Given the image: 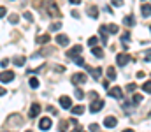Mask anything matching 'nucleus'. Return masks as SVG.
I'll return each mask as SVG.
<instances>
[{
	"label": "nucleus",
	"instance_id": "f257e3e1",
	"mask_svg": "<svg viewBox=\"0 0 151 132\" xmlns=\"http://www.w3.org/2000/svg\"><path fill=\"white\" fill-rule=\"evenodd\" d=\"M44 5H46V11H47L49 16H53V18L60 16V9H58V5H56L55 0H44Z\"/></svg>",
	"mask_w": 151,
	"mask_h": 132
},
{
	"label": "nucleus",
	"instance_id": "f03ea898",
	"mask_svg": "<svg viewBox=\"0 0 151 132\" xmlns=\"http://www.w3.org/2000/svg\"><path fill=\"white\" fill-rule=\"evenodd\" d=\"M128 62H130V55H127V53H119V55H116V63H118L119 67H125Z\"/></svg>",
	"mask_w": 151,
	"mask_h": 132
},
{
	"label": "nucleus",
	"instance_id": "7ed1b4c3",
	"mask_svg": "<svg viewBox=\"0 0 151 132\" xmlns=\"http://www.w3.org/2000/svg\"><path fill=\"white\" fill-rule=\"evenodd\" d=\"M14 79V72L12 71H4V72H0V81L2 83H9V81H12Z\"/></svg>",
	"mask_w": 151,
	"mask_h": 132
},
{
	"label": "nucleus",
	"instance_id": "20e7f679",
	"mask_svg": "<svg viewBox=\"0 0 151 132\" xmlns=\"http://www.w3.org/2000/svg\"><path fill=\"white\" fill-rule=\"evenodd\" d=\"M102 107H104V100L97 99V100H93V102H91V106H90V111H91V113H99Z\"/></svg>",
	"mask_w": 151,
	"mask_h": 132
},
{
	"label": "nucleus",
	"instance_id": "39448f33",
	"mask_svg": "<svg viewBox=\"0 0 151 132\" xmlns=\"http://www.w3.org/2000/svg\"><path fill=\"white\" fill-rule=\"evenodd\" d=\"M107 93H109V97H114V99H123V92H121V88H107Z\"/></svg>",
	"mask_w": 151,
	"mask_h": 132
},
{
	"label": "nucleus",
	"instance_id": "423d86ee",
	"mask_svg": "<svg viewBox=\"0 0 151 132\" xmlns=\"http://www.w3.org/2000/svg\"><path fill=\"white\" fill-rule=\"evenodd\" d=\"M60 106H62L63 109H70V107H72V100H70L67 95H63V97H60Z\"/></svg>",
	"mask_w": 151,
	"mask_h": 132
},
{
	"label": "nucleus",
	"instance_id": "0eeeda50",
	"mask_svg": "<svg viewBox=\"0 0 151 132\" xmlns=\"http://www.w3.org/2000/svg\"><path fill=\"white\" fill-rule=\"evenodd\" d=\"M118 125V120L114 118V116H107L106 120H104V127H107V129H114Z\"/></svg>",
	"mask_w": 151,
	"mask_h": 132
},
{
	"label": "nucleus",
	"instance_id": "6e6552de",
	"mask_svg": "<svg viewBox=\"0 0 151 132\" xmlns=\"http://www.w3.org/2000/svg\"><path fill=\"white\" fill-rule=\"evenodd\" d=\"M72 83H74V85H83V83H86V76L81 74V72H79V74H74V76H72Z\"/></svg>",
	"mask_w": 151,
	"mask_h": 132
},
{
	"label": "nucleus",
	"instance_id": "1a4fd4ad",
	"mask_svg": "<svg viewBox=\"0 0 151 132\" xmlns=\"http://www.w3.org/2000/svg\"><path fill=\"white\" fill-rule=\"evenodd\" d=\"M39 129H42V131H49V129H51V120H49V118H42V120L39 122Z\"/></svg>",
	"mask_w": 151,
	"mask_h": 132
},
{
	"label": "nucleus",
	"instance_id": "9d476101",
	"mask_svg": "<svg viewBox=\"0 0 151 132\" xmlns=\"http://www.w3.org/2000/svg\"><path fill=\"white\" fill-rule=\"evenodd\" d=\"M39 113H40V106H39V104H32L28 116H30V118H35V116H39Z\"/></svg>",
	"mask_w": 151,
	"mask_h": 132
},
{
	"label": "nucleus",
	"instance_id": "9b49d317",
	"mask_svg": "<svg viewBox=\"0 0 151 132\" xmlns=\"http://www.w3.org/2000/svg\"><path fill=\"white\" fill-rule=\"evenodd\" d=\"M81 51H83V46H76V48H72V49H69L67 56H69V58H74V56H77Z\"/></svg>",
	"mask_w": 151,
	"mask_h": 132
},
{
	"label": "nucleus",
	"instance_id": "f8f14e48",
	"mask_svg": "<svg viewBox=\"0 0 151 132\" xmlns=\"http://www.w3.org/2000/svg\"><path fill=\"white\" fill-rule=\"evenodd\" d=\"M56 44H58V46H67V44H69V37L63 35V34L56 35Z\"/></svg>",
	"mask_w": 151,
	"mask_h": 132
},
{
	"label": "nucleus",
	"instance_id": "ddd939ff",
	"mask_svg": "<svg viewBox=\"0 0 151 132\" xmlns=\"http://www.w3.org/2000/svg\"><path fill=\"white\" fill-rule=\"evenodd\" d=\"M88 14L93 18V19H97L99 18V7H95V5H91L90 9H88Z\"/></svg>",
	"mask_w": 151,
	"mask_h": 132
},
{
	"label": "nucleus",
	"instance_id": "4468645a",
	"mask_svg": "<svg viewBox=\"0 0 151 132\" xmlns=\"http://www.w3.org/2000/svg\"><path fill=\"white\" fill-rule=\"evenodd\" d=\"M25 62H27V58H25V56H16V58H12V63H14V65H18V67L25 65Z\"/></svg>",
	"mask_w": 151,
	"mask_h": 132
},
{
	"label": "nucleus",
	"instance_id": "2eb2a0df",
	"mask_svg": "<svg viewBox=\"0 0 151 132\" xmlns=\"http://www.w3.org/2000/svg\"><path fill=\"white\" fill-rule=\"evenodd\" d=\"M141 11H142V16H144V18H150L151 5H150V4H142V9H141Z\"/></svg>",
	"mask_w": 151,
	"mask_h": 132
},
{
	"label": "nucleus",
	"instance_id": "dca6fc26",
	"mask_svg": "<svg viewBox=\"0 0 151 132\" xmlns=\"http://www.w3.org/2000/svg\"><path fill=\"white\" fill-rule=\"evenodd\" d=\"M99 32H100V37H102V44H106L107 43V30H106V27H100Z\"/></svg>",
	"mask_w": 151,
	"mask_h": 132
},
{
	"label": "nucleus",
	"instance_id": "f3484780",
	"mask_svg": "<svg viewBox=\"0 0 151 132\" xmlns=\"http://www.w3.org/2000/svg\"><path fill=\"white\" fill-rule=\"evenodd\" d=\"M90 72H91V76L95 78V79H100V76H102V69H88Z\"/></svg>",
	"mask_w": 151,
	"mask_h": 132
},
{
	"label": "nucleus",
	"instance_id": "a211bd4d",
	"mask_svg": "<svg viewBox=\"0 0 151 132\" xmlns=\"http://www.w3.org/2000/svg\"><path fill=\"white\" fill-rule=\"evenodd\" d=\"M123 23H125L127 27H134V25H135V19H134V16H127V18L123 19Z\"/></svg>",
	"mask_w": 151,
	"mask_h": 132
},
{
	"label": "nucleus",
	"instance_id": "6ab92c4d",
	"mask_svg": "<svg viewBox=\"0 0 151 132\" xmlns=\"http://www.w3.org/2000/svg\"><path fill=\"white\" fill-rule=\"evenodd\" d=\"M91 53H93V55H95L97 58H100V56L104 55V51H102V48H97V46H93V48H91Z\"/></svg>",
	"mask_w": 151,
	"mask_h": 132
},
{
	"label": "nucleus",
	"instance_id": "aec40b11",
	"mask_svg": "<svg viewBox=\"0 0 151 132\" xmlns=\"http://www.w3.org/2000/svg\"><path fill=\"white\" fill-rule=\"evenodd\" d=\"M37 43H39V44L49 43V35H47V34H44V35H39V37H37Z\"/></svg>",
	"mask_w": 151,
	"mask_h": 132
},
{
	"label": "nucleus",
	"instance_id": "412c9836",
	"mask_svg": "<svg viewBox=\"0 0 151 132\" xmlns=\"http://www.w3.org/2000/svg\"><path fill=\"white\" fill-rule=\"evenodd\" d=\"M106 72H107V78H109V79H116V69H114V67H109Z\"/></svg>",
	"mask_w": 151,
	"mask_h": 132
},
{
	"label": "nucleus",
	"instance_id": "4be33fe9",
	"mask_svg": "<svg viewBox=\"0 0 151 132\" xmlns=\"http://www.w3.org/2000/svg\"><path fill=\"white\" fill-rule=\"evenodd\" d=\"M128 41H130V32H127V34H123V35H121V43H123V48H127Z\"/></svg>",
	"mask_w": 151,
	"mask_h": 132
},
{
	"label": "nucleus",
	"instance_id": "5701e85b",
	"mask_svg": "<svg viewBox=\"0 0 151 132\" xmlns=\"http://www.w3.org/2000/svg\"><path fill=\"white\" fill-rule=\"evenodd\" d=\"M83 111H84V106H76V107H72V113L74 115H83Z\"/></svg>",
	"mask_w": 151,
	"mask_h": 132
},
{
	"label": "nucleus",
	"instance_id": "b1692460",
	"mask_svg": "<svg viewBox=\"0 0 151 132\" xmlns=\"http://www.w3.org/2000/svg\"><path fill=\"white\" fill-rule=\"evenodd\" d=\"M106 30H107V34H116V32H118V27H116V25H107Z\"/></svg>",
	"mask_w": 151,
	"mask_h": 132
},
{
	"label": "nucleus",
	"instance_id": "393cba45",
	"mask_svg": "<svg viewBox=\"0 0 151 132\" xmlns=\"http://www.w3.org/2000/svg\"><path fill=\"white\" fill-rule=\"evenodd\" d=\"M30 88H39V79L37 78H30Z\"/></svg>",
	"mask_w": 151,
	"mask_h": 132
},
{
	"label": "nucleus",
	"instance_id": "a878e982",
	"mask_svg": "<svg viewBox=\"0 0 151 132\" xmlns=\"http://www.w3.org/2000/svg\"><path fill=\"white\" fill-rule=\"evenodd\" d=\"M58 131H60V132H67V122H65V120H62V122H60Z\"/></svg>",
	"mask_w": 151,
	"mask_h": 132
},
{
	"label": "nucleus",
	"instance_id": "bb28decb",
	"mask_svg": "<svg viewBox=\"0 0 151 132\" xmlns=\"http://www.w3.org/2000/svg\"><path fill=\"white\" fill-rule=\"evenodd\" d=\"M60 28H62V23H58V21H56V23H53V25L49 27V30H51V32H56V30H60Z\"/></svg>",
	"mask_w": 151,
	"mask_h": 132
},
{
	"label": "nucleus",
	"instance_id": "cd10ccee",
	"mask_svg": "<svg viewBox=\"0 0 151 132\" xmlns=\"http://www.w3.org/2000/svg\"><path fill=\"white\" fill-rule=\"evenodd\" d=\"M74 95L77 97V99H83V97H84V93H83V90H81V88H76V90H74Z\"/></svg>",
	"mask_w": 151,
	"mask_h": 132
},
{
	"label": "nucleus",
	"instance_id": "c85d7f7f",
	"mask_svg": "<svg viewBox=\"0 0 151 132\" xmlns=\"http://www.w3.org/2000/svg\"><path fill=\"white\" fill-rule=\"evenodd\" d=\"M142 90H144L146 93H151V83H150V81H146V83L142 85Z\"/></svg>",
	"mask_w": 151,
	"mask_h": 132
},
{
	"label": "nucleus",
	"instance_id": "c756f323",
	"mask_svg": "<svg viewBox=\"0 0 151 132\" xmlns=\"http://www.w3.org/2000/svg\"><path fill=\"white\" fill-rule=\"evenodd\" d=\"M9 21H11V23H18V21H19V16H18V14H11V16H9Z\"/></svg>",
	"mask_w": 151,
	"mask_h": 132
},
{
	"label": "nucleus",
	"instance_id": "7c9ffc66",
	"mask_svg": "<svg viewBox=\"0 0 151 132\" xmlns=\"http://www.w3.org/2000/svg\"><path fill=\"white\" fill-rule=\"evenodd\" d=\"M132 100H134V104H139V102L142 100V95H139V93H135V95L132 97Z\"/></svg>",
	"mask_w": 151,
	"mask_h": 132
},
{
	"label": "nucleus",
	"instance_id": "2f4dec72",
	"mask_svg": "<svg viewBox=\"0 0 151 132\" xmlns=\"http://www.w3.org/2000/svg\"><path fill=\"white\" fill-rule=\"evenodd\" d=\"M97 43H99V39H97V37H90V39H88V46H91V48H93Z\"/></svg>",
	"mask_w": 151,
	"mask_h": 132
},
{
	"label": "nucleus",
	"instance_id": "473e14b6",
	"mask_svg": "<svg viewBox=\"0 0 151 132\" xmlns=\"http://www.w3.org/2000/svg\"><path fill=\"white\" fill-rule=\"evenodd\" d=\"M76 65H84V58L83 56H76Z\"/></svg>",
	"mask_w": 151,
	"mask_h": 132
},
{
	"label": "nucleus",
	"instance_id": "72a5a7b5",
	"mask_svg": "<svg viewBox=\"0 0 151 132\" xmlns=\"http://www.w3.org/2000/svg\"><path fill=\"white\" fill-rule=\"evenodd\" d=\"M111 4H113L114 7H121L123 5V0H111Z\"/></svg>",
	"mask_w": 151,
	"mask_h": 132
},
{
	"label": "nucleus",
	"instance_id": "f704fd0d",
	"mask_svg": "<svg viewBox=\"0 0 151 132\" xmlns=\"http://www.w3.org/2000/svg\"><path fill=\"white\" fill-rule=\"evenodd\" d=\"M127 92H135V85H134V83L127 85Z\"/></svg>",
	"mask_w": 151,
	"mask_h": 132
},
{
	"label": "nucleus",
	"instance_id": "c9c22d12",
	"mask_svg": "<svg viewBox=\"0 0 151 132\" xmlns=\"http://www.w3.org/2000/svg\"><path fill=\"white\" fill-rule=\"evenodd\" d=\"M5 14H7V9L5 7H0V18H4Z\"/></svg>",
	"mask_w": 151,
	"mask_h": 132
},
{
	"label": "nucleus",
	"instance_id": "e433bc0d",
	"mask_svg": "<svg viewBox=\"0 0 151 132\" xmlns=\"http://www.w3.org/2000/svg\"><path fill=\"white\" fill-rule=\"evenodd\" d=\"M90 131H91V132L99 131V125H97V123H91V125H90Z\"/></svg>",
	"mask_w": 151,
	"mask_h": 132
},
{
	"label": "nucleus",
	"instance_id": "4c0bfd02",
	"mask_svg": "<svg viewBox=\"0 0 151 132\" xmlns=\"http://www.w3.org/2000/svg\"><path fill=\"white\" fill-rule=\"evenodd\" d=\"M0 65H2V67H7V65H9V60H7V58H4V60L0 62Z\"/></svg>",
	"mask_w": 151,
	"mask_h": 132
},
{
	"label": "nucleus",
	"instance_id": "58836bf2",
	"mask_svg": "<svg viewBox=\"0 0 151 132\" xmlns=\"http://www.w3.org/2000/svg\"><path fill=\"white\" fill-rule=\"evenodd\" d=\"M25 18H27L28 21H30V19H32V14H30V12H25Z\"/></svg>",
	"mask_w": 151,
	"mask_h": 132
},
{
	"label": "nucleus",
	"instance_id": "ea45409f",
	"mask_svg": "<svg viewBox=\"0 0 151 132\" xmlns=\"http://www.w3.org/2000/svg\"><path fill=\"white\" fill-rule=\"evenodd\" d=\"M69 2H70V4H76V5H77V4H81V0H69Z\"/></svg>",
	"mask_w": 151,
	"mask_h": 132
},
{
	"label": "nucleus",
	"instance_id": "a19ab883",
	"mask_svg": "<svg viewBox=\"0 0 151 132\" xmlns=\"http://www.w3.org/2000/svg\"><path fill=\"white\" fill-rule=\"evenodd\" d=\"M0 95H5V88H2V87H0Z\"/></svg>",
	"mask_w": 151,
	"mask_h": 132
},
{
	"label": "nucleus",
	"instance_id": "79ce46f5",
	"mask_svg": "<svg viewBox=\"0 0 151 132\" xmlns=\"http://www.w3.org/2000/svg\"><path fill=\"white\" fill-rule=\"evenodd\" d=\"M72 132H81V127H76V129H74Z\"/></svg>",
	"mask_w": 151,
	"mask_h": 132
},
{
	"label": "nucleus",
	"instance_id": "37998d69",
	"mask_svg": "<svg viewBox=\"0 0 151 132\" xmlns=\"http://www.w3.org/2000/svg\"><path fill=\"white\" fill-rule=\"evenodd\" d=\"M123 132H134V131L132 129H127V131H123Z\"/></svg>",
	"mask_w": 151,
	"mask_h": 132
},
{
	"label": "nucleus",
	"instance_id": "c03bdc74",
	"mask_svg": "<svg viewBox=\"0 0 151 132\" xmlns=\"http://www.w3.org/2000/svg\"><path fill=\"white\" fill-rule=\"evenodd\" d=\"M27 132H30V131H27Z\"/></svg>",
	"mask_w": 151,
	"mask_h": 132
}]
</instances>
